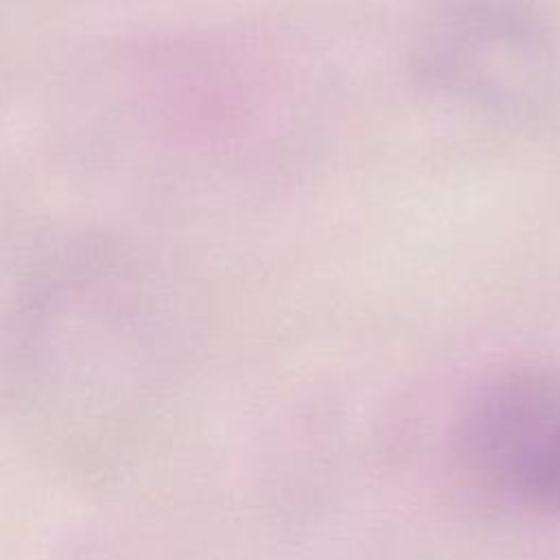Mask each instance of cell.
Returning <instances> with one entry per match:
<instances>
[{"mask_svg":"<svg viewBox=\"0 0 560 560\" xmlns=\"http://www.w3.org/2000/svg\"><path fill=\"white\" fill-rule=\"evenodd\" d=\"M453 468L481 503L514 516H560V374L518 368L481 385L451 440Z\"/></svg>","mask_w":560,"mask_h":560,"instance_id":"cell-1","label":"cell"},{"mask_svg":"<svg viewBox=\"0 0 560 560\" xmlns=\"http://www.w3.org/2000/svg\"><path fill=\"white\" fill-rule=\"evenodd\" d=\"M549 46L534 18L492 0L455 2L424 26L418 74L457 98L499 112H521L545 92Z\"/></svg>","mask_w":560,"mask_h":560,"instance_id":"cell-2","label":"cell"}]
</instances>
